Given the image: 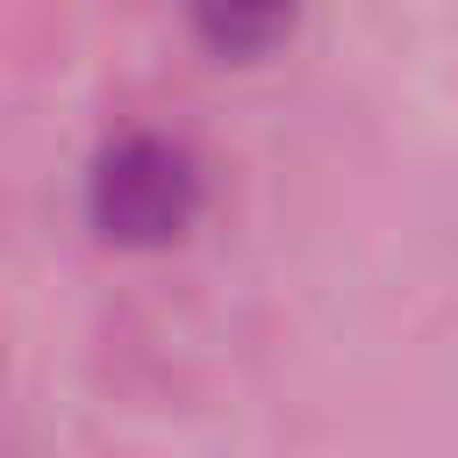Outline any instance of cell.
Instances as JSON below:
<instances>
[{
    "mask_svg": "<svg viewBox=\"0 0 458 458\" xmlns=\"http://www.w3.org/2000/svg\"><path fill=\"white\" fill-rule=\"evenodd\" d=\"M86 215L122 250H157L200 215V165L172 136H122L86 172Z\"/></svg>",
    "mask_w": 458,
    "mask_h": 458,
    "instance_id": "6da1fadb",
    "label": "cell"
},
{
    "mask_svg": "<svg viewBox=\"0 0 458 458\" xmlns=\"http://www.w3.org/2000/svg\"><path fill=\"white\" fill-rule=\"evenodd\" d=\"M293 7L301 0H193V29L222 57H265L272 43H286Z\"/></svg>",
    "mask_w": 458,
    "mask_h": 458,
    "instance_id": "7a4b0ae2",
    "label": "cell"
}]
</instances>
